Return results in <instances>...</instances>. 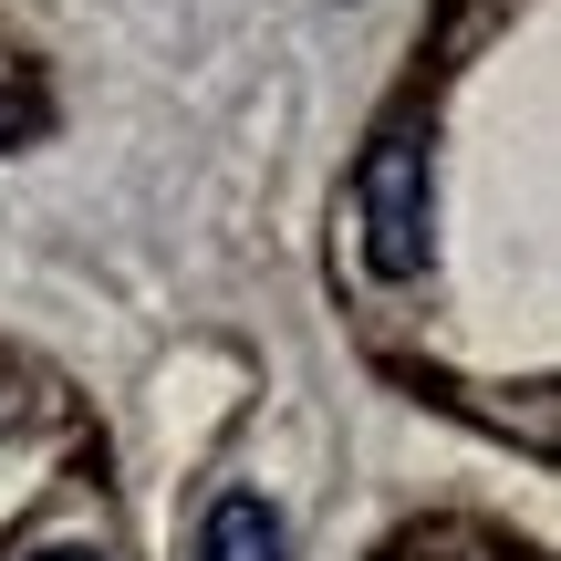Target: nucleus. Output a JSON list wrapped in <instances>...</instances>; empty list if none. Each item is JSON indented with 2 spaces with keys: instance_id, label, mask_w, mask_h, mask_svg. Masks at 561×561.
Here are the masks:
<instances>
[{
  "instance_id": "nucleus-2",
  "label": "nucleus",
  "mask_w": 561,
  "mask_h": 561,
  "mask_svg": "<svg viewBox=\"0 0 561 561\" xmlns=\"http://www.w3.org/2000/svg\"><path fill=\"white\" fill-rule=\"evenodd\" d=\"M198 561H280V510H261L250 489H229L198 530Z\"/></svg>"
},
{
  "instance_id": "nucleus-3",
  "label": "nucleus",
  "mask_w": 561,
  "mask_h": 561,
  "mask_svg": "<svg viewBox=\"0 0 561 561\" xmlns=\"http://www.w3.org/2000/svg\"><path fill=\"white\" fill-rule=\"evenodd\" d=\"M42 115H53V104H42V83H32V73H11V62H0V146H21V136H42Z\"/></svg>"
},
{
  "instance_id": "nucleus-1",
  "label": "nucleus",
  "mask_w": 561,
  "mask_h": 561,
  "mask_svg": "<svg viewBox=\"0 0 561 561\" xmlns=\"http://www.w3.org/2000/svg\"><path fill=\"white\" fill-rule=\"evenodd\" d=\"M354 198H364V261L385 280L426 271V146H416V125H385V136L364 146Z\"/></svg>"
},
{
  "instance_id": "nucleus-4",
  "label": "nucleus",
  "mask_w": 561,
  "mask_h": 561,
  "mask_svg": "<svg viewBox=\"0 0 561 561\" xmlns=\"http://www.w3.org/2000/svg\"><path fill=\"white\" fill-rule=\"evenodd\" d=\"M42 561H94V551H42Z\"/></svg>"
}]
</instances>
